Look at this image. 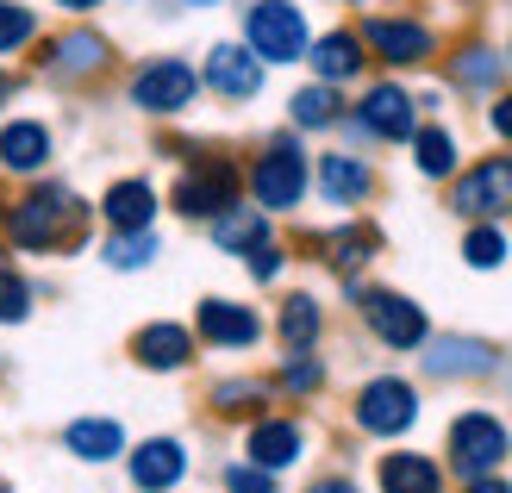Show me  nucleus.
Segmentation results:
<instances>
[{
    "label": "nucleus",
    "mask_w": 512,
    "mask_h": 493,
    "mask_svg": "<svg viewBox=\"0 0 512 493\" xmlns=\"http://www.w3.org/2000/svg\"><path fill=\"white\" fill-rule=\"evenodd\" d=\"M94 225V200H82L69 181H32L19 200H0V238H7L19 256H63L82 250Z\"/></svg>",
    "instance_id": "nucleus-1"
},
{
    "label": "nucleus",
    "mask_w": 512,
    "mask_h": 493,
    "mask_svg": "<svg viewBox=\"0 0 512 493\" xmlns=\"http://www.w3.org/2000/svg\"><path fill=\"white\" fill-rule=\"evenodd\" d=\"M113 69V38L88 19H69L32 44V75L50 88H88Z\"/></svg>",
    "instance_id": "nucleus-2"
},
{
    "label": "nucleus",
    "mask_w": 512,
    "mask_h": 493,
    "mask_svg": "<svg viewBox=\"0 0 512 493\" xmlns=\"http://www.w3.org/2000/svg\"><path fill=\"white\" fill-rule=\"evenodd\" d=\"M244 188H250V206H263L269 219L275 213H300V206H306V194H313V157H306V144H300L294 125L250 157Z\"/></svg>",
    "instance_id": "nucleus-3"
},
{
    "label": "nucleus",
    "mask_w": 512,
    "mask_h": 493,
    "mask_svg": "<svg viewBox=\"0 0 512 493\" xmlns=\"http://www.w3.org/2000/svg\"><path fill=\"white\" fill-rule=\"evenodd\" d=\"M200 94L207 88H200V69L188 57H144L125 75V107L144 119H182Z\"/></svg>",
    "instance_id": "nucleus-4"
},
{
    "label": "nucleus",
    "mask_w": 512,
    "mask_h": 493,
    "mask_svg": "<svg viewBox=\"0 0 512 493\" xmlns=\"http://www.w3.org/2000/svg\"><path fill=\"white\" fill-rule=\"evenodd\" d=\"M244 44H250L269 69L306 63V44H313V19H306L300 0H250V7H244Z\"/></svg>",
    "instance_id": "nucleus-5"
},
{
    "label": "nucleus",
    "mask_w": 512,
    "mask_h": 493,
    "mask_svg": "<svg viewBox=\"0 0 512 493\" xmlns=\"http://www.w3.org/2000/svg\"><path fill=\"white\" fill-rule=\"evenodd\" d=\"M363 44H369V63H388V69H425V63H438V32H431V19L419 13H363Z\"/></svg>",
    "instance_id": "nucleus-6"
},
{
    "label": "nucleus",
    "mask_w": 512,
    "mask_h": 493,
    "mask_svg": "<svg viewBox=\"0 0 512 493\" xmlns=\"http://www.w3.org/2000/svg\"><path fill=\"white\" fill-rule=\"evenodd\" d=\"M344 125L356 138H375V144H406L419 132V94L400 88L394 75H381V82H369L363 94H356V107L344 113Z\"/></svg>",
    "instance_id": "nucleus-7"
},
{
    "label": "nucleus",
    "mask_w": 512,
    "mask_h": 493,
    "mask_svg": "<svg viewBox=\"0 0 512 493\" xmlns=\"http://www.w3.org/2000/svg\"><path fill=\"white\" fill-rule=\"evenodd\" d=\"M244 194V169L232 163V157H194L182 175H175V188H169V206L182 219H219L225 206H232Z\"/></svg>",
    "instance_id": "nucleus-8"
},
{
    "label": "nucleus",
    "mask_w": 512,
    "mask_h": 493,
    "mask_svg": "<svg viewBox=\"0 0 512 493\" xmlns=\"http://www.w3.org/2000/svg\"><path fill=\"white\" fill-rule=\"evenodd\" d=\"M263 82H269V63L256 57L244 38H219L207 50V63H200V88L213 100H225V107H250V100L263 94Z\"/></svg>",
    "instance_id": "nucleus-9"
},
{
    "label": "nucleus",
    "mask_w": 512,
    "mask_h": 493,
    "mask_svg": "<svg viewBox=\"0 0 512 493\" xmlns=\"http://www.w3.org/2000/svg\"><path fill=\"white\" fill-rule=\"evenodd\" d=\"M512 456V437L494 412H456L450 425V469L463 481H481V475H500V462Z\"/></svg>",
    "instance_id": "nucleus-10"
},
{
    "label": "nucleus",
    "mask_w": 512,
    "mask_h": 493,
    "mask_svg": "<svg viewBox=\"0 0 512 493\" xmlns=\"http://www.w3.org/2000/svg\"><path fill=\"white\" fill-rule=\"evenodd\" d=\"M450 213L463 219H512V157H481L450 175Z\"/></svg>",
    "instance_id": "nucleus-11"
},
{
    "label": "nucleus",
    "mask_w": 512,
    "mask_h": 493,
    "mask_svg": "<svg viewBox=\"0 0 512 493\" xmlns=\"http://www.w3.org/2000/svg\"><path fill=\"white\" fill-rule=\"evenodd\" d=\"M419 425V387L406 375H375L363 381V394H356V431L369 437H400Z\"/></svg>",
    "instance_id": "nucleus-12"
},
{
    "label": "nucleus",
    "mask_w": 512,
    "mask_h": 493,
    "mask_svg": "<svg viewBox=\"0 0 512 493\" xmlns=\"http://www.w3.org/2000/svg\"><path fill=\"white\" fill-rule=\"evenodd\" d=\"M363 319H369V331L381 337L388 350H419L425 337H431V319H425V306L419 300H406V294H394V288H363Z\"/></svg>",
    "instance_id": "nucleus-13"
},
{
    "label": "nucleus",
    "mask_w": 512,
    "mask_h": 493,
    "mask_svg": "<svg viewBox=\"0 0 512 493\" xmlns=\"http://www.w3.org/2000/svg\"><path fill=\"white\" fill-rule=\"evenodd\" d=\"M194 337L213 350H256L263 344V313L244 300H225V294H207L194 313Z\"/></svg>",
    "instance_id": "nucleus-14"
},
{
    "label": "nucleus",
    "mask_w": 512,
    "mask_h": 493,
    "mask_svg": "<svg viewBox=\"0 0 512 493\" xmlns=\"http://www.w3.org/2000/svg\"><path fill=\"white\" fill-rule=\"evenodd\" d=\"M306 63H313V82L350 88V82H363V75H369V44H363L356 25H331V32H313Z\"/></svg>",
    "instance_id": "nucleus-15"
},
{
    "label": "nucleus",
    "mask_w": 512,
    "mask_h": 493,
    "mask_svg": "<svg viewBox=\"0 0 512 493\" xmlns=\"http://www.w3.org/2000/svg\"><path fill=\"white\" fill-rule=\"evenodd\" d=\"M57 157V132L44 119L19 113V119H0V175H19V181H38Z\"/></svg>",
    "instance_id": "nucleus-16"
},
{
    "label": "nucleus",
    "mask_w": 512,
    "mask_h": 493,
    "mask_svg": "<svg viewBox=\"0 0 512 493\" xmlns=\"http://www.w3.org/2000/svg\"><path fill=\"white\" fill-rule=\"evenodd\" d=\"M425 375L431 381H469V375H494L500 369V350L488 337H463V331H444V337H425Z\"/></svg>",
    "instance_id": "nucleus-17"
},
{
    "label": "nucleus",
    "mask_w": 512,
    "mask_h": 493,
    "mask_svg": "<svg viewBox=\"0 0 512 493\" xmlns=\"http://www.w3.org/2000/svg\"><path fill=\"white\" fill-rule=\"evenodd\" d=\"M313 188L325 206L350 213V206H363L375 194V163L356 157V150H325V157H313Z\"/></svg>",
    "instance_id": "nucleus-18"
},
{
    "label": "nucleus",
    "mask_w": 512,
    "mask_h": 493,
    "mask_svg": "<svg viewBox=\"0 0 512 493\" xmlns=\"http://www.w3.org/2000/svg\"><path fill=\"white\" fill-rule=\"evenodd\" d=\"M444 75H450V88L456 94H469V100H494L500 88H506V50H494V44H481V38H463L444 57Z\"/></svg>",
    "instance_id": "nucleus-19"
},
{
    "label": "nucleus",
    "mask_w": 512,
    "mask_h": 493,
    "mask_svg": "<svg viewBox=\"0 0 512 493\" xmlns=\"http://www.w3.org/2000/svg\"><path fill=\"white\" fill-rule=\"evenodd\" d=\"M194 350H200L194 325H175V319H150V325L132 331V362H138V369H150V375H175V369H188Z\"/></svg>",
    "instance_id": "nucleus-20"
},
{
    "label": "nucleus",
    "mask_w": 512,
    "mask_h": 493,
    "mask_svg": "<svg viewBox=\"0 0 512 493\" xmlns=\"http://www.w3.org/2000/svg\"><path fill=\"white\" fill-rule=\"evenodd\" d=\"M125 469H132L138 493H169V487H182V475H188V444H182V437H144V444L125 456Z\"/></svg>",
    "instance_id": "nucleus-21"
},
{
    "label": "nucleus",
    "mask_w": 512,
    "mask_h": 493,
    "mask_svg": "<svg viewBox=\"0 0 512 493\" xmlns=\"http://www.w3.org/2000/svg\"><path fill=\"white\" fill-rule=\"evenodd\" d=\"M94 213L107 219V231H150V225H157V213H163V200H157V188H150L144 175H119L113 188L100 194Z\"/></svg>",
    "instance_id": "nucleus-22"
},
{
    "label": "nucleus",
    "mask_w": 512,
    "mask_h": 493,
    "mask_svg": "<svg viewBox=\"0 0 512 493\" xmlns=\"http://www.w3.org/2000/svg\"><path fill=\"white\" fill-rule=\"evenodd\" d=\"M300 450H306L300 419H256L250 425V444H244V462L281 475V469H294V462H300Z\"/></svg>",
    "instance_id": "nucleus-23"
},
{
    "label": "nucleus",
    "mask_w": 512,
    "mask_h": 493,
    "mask_svg": "<svg viewBox=\"0 0 512 493\" xmlns=\"http://www.w3.org/2000/svg\"><path fill=\"white\" fill-rule=\"evenodd\" d=\"M213 225V244L225 250V256H250V250H263V244H275V219L263 213V206H244V200H232L219 219H207Z\"/></svg>",
    "instance_id": "nucleus-24"
},
{
    "label": "nucleus",
    "mask_w": 512,
    "mask_h": 493,
    "mask_svg": "<svg viewBox=\"0 0 512 493\" xmlns=\"http://www.w3.org/2000/svg\"><path fill=\"white\" fill-rule=\"evenodd\" d=\"M319 250H325V263L338 269V275H356L363 263L381 256V231L369 219H344L338 231H325V238H319Z\"/></svg>",
    "instance_id": "nucleus-25"
},
{
    "label": "nucleus",
    "mask_w": 512,
    "mask_h": 493,
    "mask_svg": "<svg viewBox=\"0 0 512 493\" xmlns=\"http://www.w3.org/2000/svg\"><path fill=\"white\" fill-rule=\"evenodd\" d=\"M63 450L82 456V462H113V456H125V425L119 419H100V412L69 419L63 425Z\"/></svg>",
    "instance_id": "nucleus-26"
},
{
    "label": "nucleus",
    "mask_w": 512,
    "mask_h": 493,
    "mask_svg": "<svg viewBox=\"0 0 512 493\" xmlns=\"http://www.w3.org/2000/svg\"><path fill=\"white\" fill-rule=\"evenodd\" d=\"M288 125L294 132H331V125H344V88L331 82H306L288 94Z\"/></svg>",
    "instance_id": "nucleus-27"
},
{
    "label": "nucleus",
    "mask_w": 512,
    "mask_h": 493,
    "mask_svg": "<svg viewBox=\"0 0 512 493\" xmlns=\"http://www.w3.org/2000/svg\"><path fill=\"white\" fill-rule=\"evenodd\" d=\"M381 493H444V469L431 456L419 450H394V456H381V469H375Z\"/></svg>",
    "instance_id": "nucleus-28"
},
{
    "label": "nucleus",
    "mask_w": 512,
    "mask_h": 493,
    "mask_svg": "<svg viewBox=\"0 0 512 493\" xmlns=\"http://www.w3.org/2000/svg\"><path fill=\"white\" fill-rule=\"evenodd\" d=\"M275 337L288 350H319V337H325V306L313 294H288L281 300V313H275Z\"/></svg>",
    "instance_id": "nucleus-29"
},
{
    "label": "nucleus",
    "mask_w": 512,
    "mask_h": 493,
    "mask_svg": "<svg viewBox=\"0 0 512 493\" xmlns=\"http://www.w3.org/2000/svg\"><path fill=\"white\" fill-rule=\"evenodd\" d=\"M406 144H413V169L425 181H450L456 169H463V150H456V138L444 132V125H419Z\"/></svg>",
    "instance_id": "nucleus-30"
},
{
    "label": "nucleus",
    "mask_w": 512,
    "mask_h": 493,
    "mask_svg": "<svg viewBox=\"0 0 512 493\" xmlns=\"http://www.w3.org/2000/svg\"><path fill=\"white\" fill-rule=\"evenodd\" d=\"M38 38H44V7H32V0H0V63L32 57Z\"/></svg>",
    "instance_id": "nucleus-31"
},
{
    "label": "nucleus",
    "mask_w": 512,
    "mask_h": 493,
    "mask_svg": "<svg viewBox=\"0 0 512 493\" xmlns=\"http://www.w3.org/2000/svg\"><path fill=\"white\" fill-rule=\"evenodd\" d=\"M506 256H512V238L500 231V219H469V231H463V263L469 269H506Z\"/></svg>",
    "instance_id": "nucleus-32"
},
{
    "label": "nucleus",
    "mask_w": 512,
    "mask_h": 493,
    "mask_svg": "<svg viewBox=\"0 0 512 493\" xmlns=\"http://www.w3.org/2000/svg\"><path fill=\"white\" fill-rule=\"evenodd\" d=\"M100 263L132 275V269H150L157 263V225L150 231H107V244H100Z\"/></svg>",
    "instance_id": "nucleus-33"
},
{
    "label": "nucleus",
    "mask_w": 512,
    "mask_h": 493,
    "mask_svg": "<svg viewBox=\"0 0 512 493\" xmlns=\"http://www.w3.org/2000/svg\"><path fill=\"white\" fill-rule=\"evenodd\" d=\"M275 387L269 381H256V375H232V381H219L213 387V412H232V419H244V412H263L269 406Z\"/></svg>",
    "instance_id": "nucleus-34"
},
{
    "label": "nucleus",
    "mask_w": 512,
    "mask_h": 493,
    "mask_svg": "<svg viewBox=\"0 0 512 493\" xmlns=\"http://www.w3.org/2000/svg\"><path fill=\"white\" fill-rule=\"evenodd\" d=\"M275 387H281V394H294V400L319 394V387H325V356H313V350H288V362L275 369Z\"/></svg>",
    "instance_id": "nucleus-35"
},
{
    "label": "nucleus",
    "mask_w": 512,
    "mask_h": 493,
    "mask_svg": "<svg viewBox=\"0 0 512 493\" xmlns=\"http://www.w3.org/2000/svg\"><path fill=\"white\" fill-rule=\"evenodd\" d=\"M32 306H38V288L25 281V269L0 263V325H25V319H32Z\"/></svg>",
    "instance_id": "nucleus-36"
},
{
    "label": "nucleus",
    "mask_w": 512,
    "mask_h": 493,
    "mask_svg": "<svg viewBox=\"0 0 512 493\" xmlns=\"http://www.w3.org/2000/svg\"><path fill=\"white\" fill-rule=\"evenodd\" d=\"M225 493H275V475L256 469V462H232L225 469Z\"/></svg>",
    "instance_id": "nucleus-37"
},
{
    "label": "nucleus",
    "mask_w": 512,
    "mask_h": 493,
    "mask_svg": "<svg viewBox=\"0 0 512 493\" xmlns=\"http://www.w3.org/2000/svg\"><path fill=\"white\" fill-rule=\"evenodd\" d=\"M244 263H250L256 281H281V269H288V250H281V244H263V250H250Z\"/></svg>",
    "instance_id": "nucleus-38"
},
{
    "label": "nucleus",
    "mask_w": 512,
    "mask_h": 493,
    "mask_svg": "<svg viewBox=\"0 0 512 493\" xmlns=\"http://www.w3.org/2000/svg\"><path fill=\"white\" fill-rule=\"evenodd\" d=\"M488 125H494V138L512 144V88H500V94L488 100Z\"/></svg>",
    "instance_id": "nucleus-39"
},
{
    "label": "nucleus",
    "mask_w": 512,
    "mask_h": 493,
    "mask_svg": "<svg viewBox=\"0 0 512 493\" xmlns=\"http://www.w3.org/2000/svg\"><path fill=\"white\" fill-rule=\"evenodd\" d=\"M50 7H57L63 19H94L100 7H113V0H50Z\"/></svg>",
    "instance_id": "nucleus-40"
},
{
    "label": "nucleus",
    "mask_w": 512,
    "mask_h": 493,
    "mask_svg": "<svg viewBox=\"0 0 512 493\" xmlns=\"http://www.w3.org/2000/svg\"><path fill=\"white\" fill-rule=\"evenodd\" d=\"M13 94H19V75H13V63H0V119H7Z\"/></svg>",
    "instance_id": "nucleus-41"
},
{
    "label": "nucleus",
    "mask_w": 512,
    "mask_h": 493,
    "mask_svg": "<svg viewBox=\"0 0 512 493\" xmlns=\"http://www.w3.org/2000/svg\"><path fill=\"white\" fill-rule=\"evenodd\" d=\"M313 493H356V481H344V475H325V481H313Z\"/></svg>",
    "instance_id": "nucleus-42"
},
{
    "label": "nucleus",
    "mask_w": 512,
    "mask_h": 493,
    "mask_svg": "<svg viewBox=\"0 0 512 493\" xmlns=\"http://www.w3.org/2000/svg\"><path fill=\"white\" fill-rule=\"evenodd\" d=\"M469 493H512L500 475H481V481H469Z\"/></svg>",
    "instance_id": "nucleus-43"
},
{
    "label": "nucleus",
    "mask_w": 512,
    "mask_h": 493,
    "mask_svg": "<svg viewBox=\"0 0 512 493\" xmlns=\"http://www.w3.org/2000/svg\"><path fill=\"white\" fill-rule=\"evenodd\" d=\"M188 13H207V7H225V0H182Z\"/></svg>",
    "instance_id": "nucleus-44"
},
{
    "label": "nucleus",
    "mask_w": 512,
    "mask_h": 493,
    "mask_svg": "<svg viewBox=\"0 0 512 493\" xmlns=\"http://www.w3.org/2000/svg\"><path fill=\"white\" fill-rule=\"evenodd\" d=\"M338 7H375V0H338Z\"/></svg>",
    "instance_id": "nucleus-45"
},
{
    "label": "nucleus",
    "mask_w": 512,
    "mask_h": 493,
    "mask_svg": "<svg viewBox=\"0 0 512 493\" xmlns=\"http://www.w3.org/2000/svg\"><path fill=\"white\" fill-rule=\"evenodd\" d=\"M506 69H512V38H506Z\"/></svg>",
    "instance_id": "nucleus-46"
},
{
    "label": "nucleus",
    "mask_w": 512,
    "mask_h": 493,
    "mask_svg": "<svg viewBox=\"0 0 512 493\" xmlns=\"http://www.w3.org/2000/svg\"><path fill=\"white\" fill-rule=\"evenodd\" d=\"M0 493H7V481H0Z\"/></svg>",
    "instance_id": "nucleus-47"
}]
</instances>
